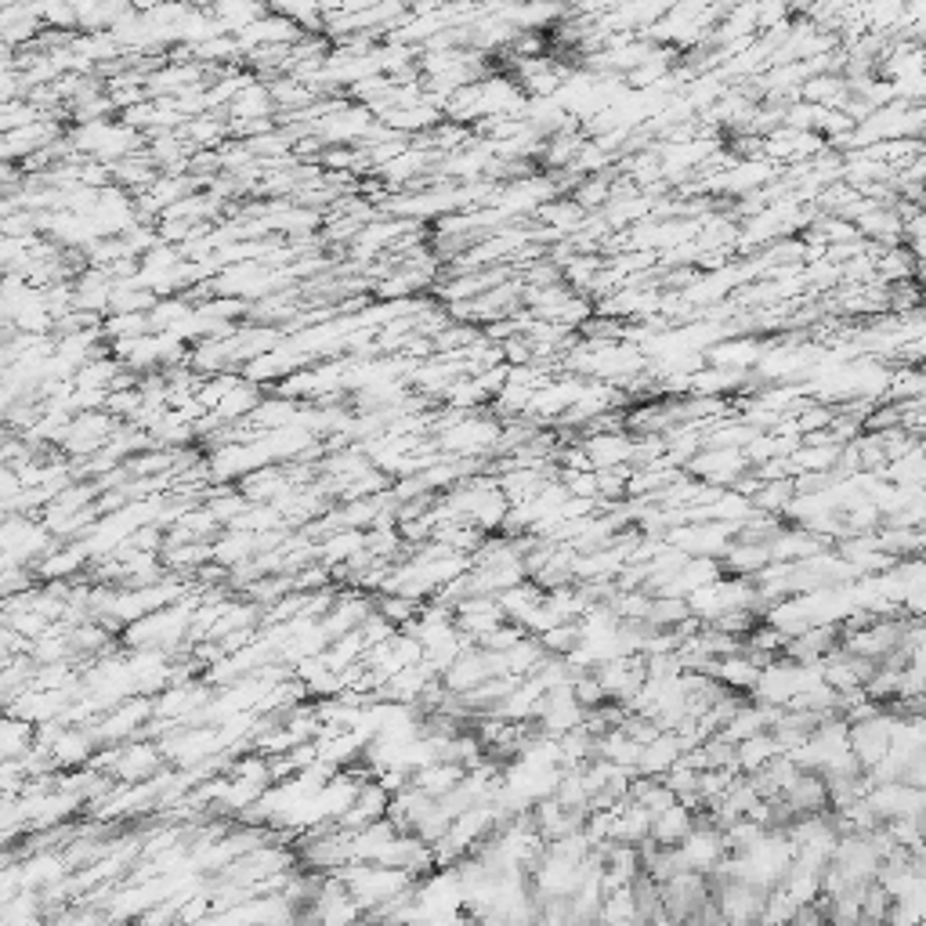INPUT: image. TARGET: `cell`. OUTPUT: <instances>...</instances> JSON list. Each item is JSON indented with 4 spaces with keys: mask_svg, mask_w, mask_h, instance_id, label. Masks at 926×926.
Listing matches in <instances>:
<instances>
[{
    "mask_svg": "<svg viewBox=\"0 0 926 926\" xmlns=\"http://www.w3.org/2000/svg\"><path fill=\"white\" fill-rule=\"evenodd\" d=\"M583 453L590 456L593 471H615L634 463L637 456V442L626 438V431H601V435H587Z\"/></svg>",
    "mask_w": 926,
    "mask_h": 926,
    "instance_id": "1",
    "label": "cell"
}]
</instances>
